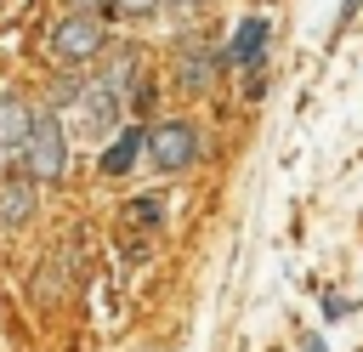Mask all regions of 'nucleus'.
Masks as SVG:
<instances>
[{"label":"nucleus","instance_id":"nucleus-15","mask_svg":"<svg viewBox=\"0 0 363 352\" xmlns=\"http://www.w3.org/2000/svg\"><path fill=\"white\" fill-rule=\"evenodd\" d=\"M68 6H74V11H96L102 0H68Z\"/></svg>","mask_w":363,"mask_h":352},{"label":"nucleus","instance_id":"nucleus-3","mask_svg":"<svg viewBox=\"0 0 363 352\" xmlns=\"http://www.w3.org/2000/svg\"><path fill=\"white\" fill-rule=\"evenodd\" d=\"M102 40H108V28H102L96 11H68V17L51 28V51H57L62 62H85V57H96Z\"/></svg>","mask_w":363,"mask_h":352},{"label":"nucleus","instance_id":"nucleus-2","mask_svg":"<svg viewBox=\"0 0 363 352\" xmlns=\"http://www.w3.org/2000/svg\"><path fill=\"white\" fill-rule=\"evenodd\" d=\"M142 153H147V165L164 170V176L187 170V165L199 159V131H193V119H159V125L147 131Z\"/></svg>","mask_w":363,"mask_h":352},{"label":"nucleus","instance_id":"nucleus-1","mask_svg":"<svg viewBox=\"0 0 363 352\" xmlns=\"http://www.w3.org/2000/svg\"><path fill=\"white\" fill-rule=\"evenodd\" d=\"M62 170H68V136H62V119H57V114H34L28 142H23V176H28V182H57Z\"/></svg>","mask_w":363,"mask_h":352},{"label":"nucleus","instance_id":"nucleus-13","mask_svg":"<svg viewBox=\"0 0 363 352\" xmlns=\"http://www.w3.org/2000/svg\"><path fill=\"white\" fill-rule=\"evenodd\" d=\"M170 11H199V6H210V0H164Z\"/></svg>","mask_w":363,"mask_h":352},{"label":"nucleus","instance_id":"nucleus-10","mask_svg":"<svg viewBox=\"0 0 363 352\" xmlns=\"http://www.w3.org/2000/svg\"><path fill=\"white\" fill-rule=\"evenodd\" d=\"M102 6H108L113 17H147V11L159 6V0H102Z\"/></svg>","mask_w":363,"mask_h":352},{"label":"nucleus","instance_id":"nucleus-12","mask_svg":"<svg viewBox=\"0 0 363 352\" xmlns=\"http://www.w3.org/2000/svg\"><path fill=\"white\" fill-rule=\"evenodd\" d=\"M357 11H363V0H346V6H340V28H346V23L357 17Z\"/></svg>","mask_w":363,"mask_h":352},{"label":"nucleus","instance_id":"nucleus-9","mask_svg":"<svg viewBox=\"0 0 363 352\" xmlns=\"http://www.w3.org/2000/svg\"><path fill=\"white\" fill-rule=\"evenodd\" d=\"M216 62H221V57H216L204 40H193V45L182 51V62H176V79H182L187 91H204V85H210V74H216Z\"/></svg>","mask_w":363,"mask_h":352},{"label":"nucleus","instance_id":"nucleus-7","mask_svg":"<svg viewBox=\"0 0 363 352\" xmlns=\"http://www.w3.org/2000/svg\"><path fill=\"white\" fill-rule=\"evenodd\" d=\"M142 142H147V131H142V125H125V131L102 148V176H125V170H136Z\"/></svg>","mask_w":363,"mask_h":352},{"label":"nucleus","instance_id":"nucleus-4","mask_svg":"<svg viewBox=\"0 0 363 352\" xmlns=\"http://www.w3.org/2000/svg\"><path fill=\"white\" fill-rule=\"evenodd\" d=\"M74 125H79L85 136H108V131L119 125V97H113L102 79L74 85Z\"/></svg>","mask_w":363,"mask_h":352},{"label":"nucleus","instance_id":"nucleus-8","mask_svg":"<svg viewBox=\"0 0 363 352\" xmlns=\"http://www.w3.org/2000/svg\"><path fill=\"white\" fill-rule=\"evenodd\" d=\"M34 216V182L28 176H0V227H23Z\"/></svg>","mask_w":363,"mask_h":352},{"label":"nucleus","instance_id":"nucleus-11","mask_svg":"<svg viewBox=\"0 0 363 352\" xmlns=\"http://www.w3.org/2000/svg\"><path fill=\"white\" fill-rule=\"evenodd\" d=\"M125 210H130V216H136V221H147V227H153V221H159V210H164V204H159V199H130V204H125Z\"/></svg>","mask_w":363,"mask_h":352},{"label":"nucleus","instance_id":"nucleus-14","mask_svg":"<svg viewBox=\"0 0 363 352\" xmlns=\"http://www.w3.org/2000/svg\"><path fill=\"white\" fill-rule=\"evenodd\" d=\"M301 352H329V346H323L318 335H306V341H301Z\"/></svg>","mask_w":363,"mask_h":352},{"label":"nucleus","instance_id":"nucleus-5","mask_svg":"<svg viewBox=\"0 0 363 352\" xmlns=\"http://www.w3.org/2000/svg\"><path fill=\"white\" fill-rule=\"evenodd\" d=\"M28 125H34V108H28L23 97H0V165H6V159H23Z\"/></svg>","mask_w":363,"mask_h":352},{"label":"nucleus","instance_id":"nucleus-6","mask_svg":"<svg viewBox=\"0 0 363 352\" xmlns=\"http://www.w3.org/2000/svg\"><path fill=\"white\" fill-rule=\"evenodd\" d=\"M267 34H272V23H267V17H244V23H238V34L227 40L221 62H233V68H255V62H261V51H267Z\"/></svg>","mask_w":363,"mask_h":352}]
</instances>
